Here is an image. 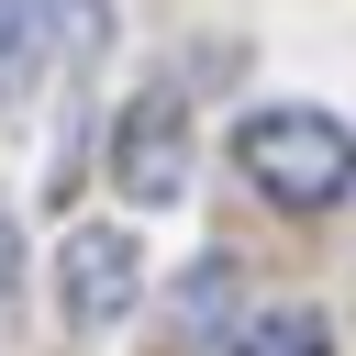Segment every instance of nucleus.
<instances>
[{
	"instance_id": "obj_5",
	"label": "nucleus",
	"mask_w": 356,
	"mask_h": 356,
	"mask_svg": "<svg viewBox=\"0 0 356 356\" xmlns=\"http://www.w3.org/2000/svg\"><path fill=\"white\" fill-rule=\"evenodd\" d=\"M222 356H334V334H323V312H256Z\"/></svg>"
},
{
	"instance_id": "obj_3",
	"label": "nucleus",
	"mask_w": 356,
	"mask_h": 356,
	"mask_svg": "<svg viewBox=\"0 0 356 356\" xmlns=\"http://www.w3.org/2000/svg\"><path fill=\"white\" fill-rule=\"evenodd\" d=\"M56 289H67V323H78V334H111V323L145 300V245H134L122 222H78V234L56 245Z\"/></svg>"
},
{
	"instance_id": "obj_1",
	"label": "nucleus",
	"mask_w": 356,
	"mask_h": 356,
	"mask_svg": "<svg viewBox=\"0 0 356 356\" xmlns=\"http://www.w3.org/2000/svg\"><path fill=\"white\" fill-rule=\"evenodd\" d=\"M234 167L278 200V211H334L356 200V134L334 111H256L234 134Z\"/></svg>"
},
{
	"instance_id": "obj_2",
	"label": "nucleus",
	"mask_w": 356,
	"mask_h": 356,
	"mask_svg": "<svg viewBox=\"0 0 356 356\" xmlns=\"http://www.w3.org/2000/svg\"><path fill=\"white\" fill-rule=\"evenodd\" d=\"M111 44V0H0V100L89 78Z\"/></svg>"
},
{
	"instance_id": "obj_4",
	"label": "nucleus",
	"mask_w": 356,
	"mask_h": 356,
	"mask_svg": "<svg viewBox=\"0 0 356 356\" xmlns=\"http://www.w3.org/2000/svg\"><path fill=\"white\" fill-rule=\"evenodd\" d=\"M111 178H122L145 211L189 189V111H178V89H145V100L122 111V134H111Z\"/></svg>"
},
{
	"instance_id": "obj_6",
	"label": "nucleus",
	"mask_w": 356,
	"mask_h": 356,
	"mask_svg": "<svg viewBox=\"0 0 356 356\" xmlns=\"http://www.w3.org/2000/svg\"><path fill=\"white\" fill-rule=\"evenodd\" d=\"M0 345H11V222H0Z\"/></svg>"
}]
</instances>
